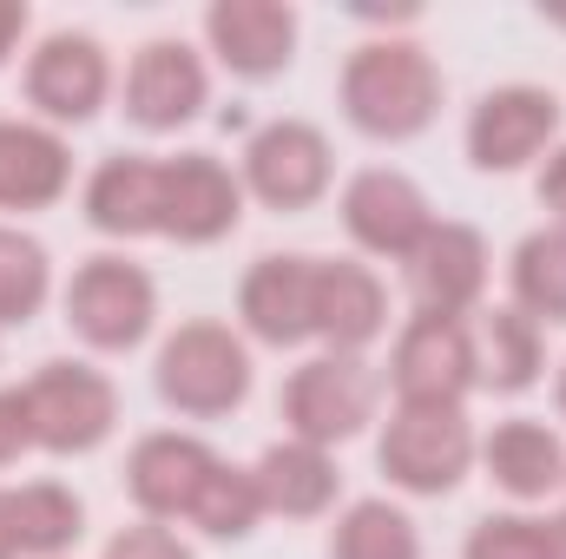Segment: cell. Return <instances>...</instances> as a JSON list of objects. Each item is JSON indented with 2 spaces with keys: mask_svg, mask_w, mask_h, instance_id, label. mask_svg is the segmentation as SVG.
Segmentation results:
<instances>
[{
  "mask_svg": "<svg viewBox=\"0 0 566 559\" xmlns=\"http://www.w3.org/2000/svg\"><path fill=\"white\" fill-rule=\"evenodd\" d=\"M441 106V73L416 40H369L343 66V113L369 139H416Z\"/></svg>",
  "mask_w": 566,
  "mask_h": 559,
  "instance_id": "6da1fadb",
  "label": "cell"
},
{
  "mask_svg": "<svg viewBox=\"0 0 566 559\" xmlns=\"http://www.w3.org/2000/svg\"><path fill=\"white\" fill-rule=\"evenodd\" d=\"M251 389V356L224 323H185L158 349V395L178 415H231Z\"/></svg>",
  "mask_w": 566,
  "mask_h": 559,
  "instance_id": "7a4b0ae2",
  "label": "cell"
},
{
  "mask_svg": "<svg viewBox=\"0 0 566 559\" xmlns=\"http://www.w3.org/2000/svg\"><path fill=\"white\" fill-rule=\"evenodd\" d=\"M27 415H33V441L46 454H86V447H99L113 434L119 395L86 362H46L27 382Z\"/></svg>",
  "mask_w": 566,
  "mask_h": 559,
  "instance_id": "3957f363",
  "label": "cell"
},
{
  "mask_svg": "<svg viewBox=\"0 0 566 559\" xmlns=\"http://www.w3.org/2000/svg\"><path fill=\"white\" fill-rule=\"evenodd\" d=\"M474 461V434L461 409H396L382 428V474L409 494H448Z\"/></svg>",
  "mask_w": 566,
  "mask_h": 559,
  "instance_id": "277c9868",
  "label": "cell"
},
{
  "mask_svg": "<svg viewBox=\"0 0 566 559\" xmlns=\"http://www.w3.org/2000/svg\"><path fill=\"white\" fill-rule=\"evenodd\" d=\"M376 409V376L356 362V356H316L290 376L283 389V421L296 428V441L310 447H329V441H349Z\"/></svg>",
  "mask_w": 566,
  "mask_h": 559,
  "instance_id": "5b68a950",
  "label": "cell"
},
{
  "mask_svg": "<svg viewBox=\"0 0 566 559\" xmlns=\"http://www.w3.org/2000/svg\"><path fill=\"white\" fill-rule=\"evenodd\" d=\"M151 277L126 257H93L80 277L66 283V323L93 342V349H133L151 329Z\"/></svg>",
  "mask_w": 566,
  "mask_h": 559,
  "instance_id": "8992f818",
  "label": "cell"
},
{
  "mask_svg": "<svg viewBox=\"0 0 566 559\" xmlns=\"http://www.w3.org/2000/svg\"><path fill=\"white\" fill-rule=\"evenodd\" d=\"M389 382L409 409H461V395L474 389V342L461 323L448 316H416L396 342Z\"/></svg>",
  "mask_w": 566,
  "mask_h": 559,
  "instance_id": "52a82bcc",
  "label": "cell"
},
{
  "mask_svg": "<svg viewBox=\"0 0 566 559\" xmlns=\"http://www.w3.org/2000/svg\"><path fill=\"white\" fill-rule=\"evenodd\" d=\"M218 474H224V461L205 441H191V434H145L133 447L126 487H133V500L151 520H191Z\"/></svg>",
  "mask_w": 566,
  "mask_h": 559,
  "instance_id": "ba28073f",
  "label": "cell"
},
{
  "mask_svg": "<svg viewBox=\"0 0 566 559\" xmlns=\"http://www.w3.org/2000/svg\"><path fill=\"white\" fill-rule=\"evenodd\" d=\"M244 178H251V191H258L264 204L303 211V204H316L323 184H329V139H323L316 126H303V119H277V126H264V133L251 139Z\"/></svg>",
  "mask_w": 566,
  "mask_h": 559,
  "instance_id": "9c48e42d",
  "label": "cell"
},
{
  "mask_svg": "<svg viewBox=\"0 0 566 559\" xmlns=\"http://www.w3.org/2000/svg\"><path fill=\"white\" fill-rule=\"evenodd\" d=\"M554 126H560V99L554 93H541V86H501L468 119V158L481 171H514V165H527L541 145L554 139Z\"/></svg>",
  "mask_w": 566,
  "mask_h": 559,
  "instance_id": "30bf717a",
  "label": "cell"
},
{
  "mask_svg": "<svg viewBox=\"0 0 566 559\" xmlns=\"http://www.w3.org/2000/svg\"><path fill=\"white\" fill-rule=\"evenodd\" d=\"M488 283V244L468 224H428V238L409 251V289L422 316H461L481 303Z\"/></svg>",
  "mask_w": 566,
  "mask_h": 559,
  "instance_id": "8fae6325",
  "label": "cell"
},
{
  "mask_svg": "<svg viewBox=\"0 0 566 559\" xmlns=\"http://www.w3.org/2000/svg\"><path fill=\"white\" fill-rule=\"evenodd\" d=\"M343 224H349V238L363 244V251H376V257H409L416 244L428 238V198L402 178V171H363V178H349V191H343Z\"/></svg>",
  "mask_w": 566,
  "mask_h": 559,
  "instance_id": "7c38bea8",
  "label": "cell"
},
{
  "mask_svg": "<svg viewBox=\"0 0 566 559\" xmlns=\"http://www.w3.org/2000/svg\"><path fill=\"white\" fill-rule=\"evenodd\" d=\"M238 211H244V191L218 158H205V151L165 158V238L211 244L238 224Z\"/></svg>",
  "mask_w": 566,
  "mask_h": 559,
  "instance_id": "4fadbf2b",
  "label": "cell"
},
{
  "mask_svg": "<svg viewBox=\"0 0 566 559\" xmlns=\"http://www.w3.org/2000/svg\"><path fill=\"white\" fill-rule=\"evenodd\" d=\"M106 53L86 33H53L40 40V53L27 60V99L46 119H93L106 99Z\"/></svg>",
  "mask_w": 566,
  "mask_h": 559,
  "instance_id": "5bb4252c",
  "label": "cell"
},
{
  "mask_svg": "<svg viewBox=\"0 0 566 559\" xmlns=\"http://www.w3.org/2000/svg\"><path fill=\"white\" fill-rule=\"evenodd\" d=\"M205 106V66L185 40H151L139 60H133V80H126V113L139 119L145 133H171L185 126L191 113Z\"/></svg>",
  "mask_w": 566,
  "mask_h": 559,
  "instance_id": "9a60e30c",
  "label": "cell"
},
{
  "mask_svg": "<svg viewBox=\"0 0 566 559\" xmlns=\"http://www.w3.org/2000/svg\"><path fill=\"white\" fill-rule=\"evenodd\" d=\"M238 309H244L251 336H264L277 349L316 336V257H264L244 277Z\"/></svg>",
  "mask_w": 566,
  "mask_h": 559,
  "instance_id": "2e32d148",
  "label": "cell"
},
{
  "mask_svg": "<svg viewBox=\"0 0 566 559\" xmlns=\"http://www.w3.org/2000/svg\"><path fill=\"white\" fill-rule=\"evenodd\" d=\"M205 33L218 46V60L244 80H264L290 66V46H296V13L277 0H218L205 13Z\"/></svg>",
  "mask_w": 566,
  "mask_h": 559,
  "instance_id": "e0dca14e",
  "label": "cell"
},
{
  "mask_svg": "<svg viewBox=\"0 0 566 559\" xmlns=\"http://www.w3.org/2000/svg\"><path fill=\"white\" fill-rule=\"evenodd\" d=\"M86 218L106 238H145L165 231V165L158 158H106L86 184Z\"/></svg>",
  "mask_w": 566,
  "mask_h": 559,
  "instance_id": "ac0fdd59",
  "label": "cell"
},
{
  "mask_svg": "<svg viewBox=\"0 0 566 559\" xmlns=\"http://www.w3.org/2000/svg\"><path fill=\"white\" fill-rule=\"evenodd\" d=\"M66 178H73V158L53 133L0 119V211H40L66 191Z\"/></svg>",
  "mask_w": 566,
  "mask_h": 559,
  "instance_id": "d6986e66",
  "label": "cell"
},
{
  "mask_svg": "<svg viewBox=\"0 0 566 559\" xmlns=\"http://www.w3.org/2000/svg\"><path fill=\"white\" fill-rule=\"evenodd\" d=\"M382 283L363 264H316V336L336 356H356L382 329Z\"/></svg>",
  "mask_w": 566,
  "mask_h": 559,
  "instance_id": "ffe728a7",
  "label": "cell"
},
{
  "mask_svg": "<svg viewBox=\"0 0 566 559\" xmlns=\"http://www.w3.org/2000/svg\"><path fill=\"white\" fill-rule=\"evenodd\" d=\"M251 481H258L264 514H283V520H310V514H323V507L336 500V467H329V454L310 447V441L271 447V454L251 467Z\"/></svg>",
  "mask_w": 566,
  "mask_h": 559,
  "instance_id": "44dd1931",
  "label": "cell"
},
{
  "mask_svg": "<svg viewBox=\"0 0 566 559\" xmlns=\"http://www.w3.org/2000/svg\"><path fill=\"white\" fill-rule=\"evenodd\" d=\"M488 474H494L514 500H541V494L560 487L566 454L541 421H501V428L488 434Z\"/></svg>",
  "mask_w": 566,
  "mask_h": 559,
  "instance_id": "7402d4cb",
  "label": "cell"
},
{
  "mask_svg": "<svg viewBox=\"0 0 566 559\" xmlns=\"http://www.w3.org/2000/svg\"><path fill=\"white\" fill-rule=\"evenodd\" d=\"M468 342H474V382H488L501 395H514L541 376V323L521 309H488Z\"/></svg>",
  "mask_w": 566,
  "mask_h": 559,
  "instance_id": "603a6c76",
  "label": "cell"
},
{
  "mask_svg": "<svg viewBox=\"0 0 566 559\" xmlns=\"http://www.w3.org/2000/svg\"><path fill=\"white\" fill-rule=\"evenodd\" d=\"M514 296H521V316L566 323V224L560 231H534L514 251Z\"/></svg>",
  "mask_w": 566,
  "mask_h": 559,
  "instance_id": "cb8c5ba5",
  "label": "cell"
},
{
  "mask_svg": "<svg viewBox=\"0 0 566 559\" xmlns=\"http://www.w3.org/2000/svg\"><path fill=\"white\" fill-rule=\"evenodd\" d=\"M329 559H422V540H416L409 514H396L389 500H356L336 520Z\"/></svg>",
  "mask_w": 566,
  "mask_h": 559,
  "instance_id": "d4e9b609",
  "label": "cell"
},
{
  "mask_svg": "<svg viewBox=\"0 0 566 559\" xmlns=\"http://www.w3.org/2000/svg\"><path fill=\"white\" fill-rule=\"evenodd\" d=\"M80 500L66 494V487H53V481H33V487H20L13 494V527H20V553H66L73 540H80Z\"/></svg>",
  "mask_w": 566,
  "mask_h": 559,
  "instance_id": "484cf974",
  "label": "cell"
},
{
  "mask_svg": "<svg viewBox=\"0 0 566 559\" xmlns=\"http://www.w3.org/2000/svg\"><path fill=\"white\" fill-rule=\"evenodd\" d=\"M46 303V251L20 231H0V323H27Z\"/></svg>",
  "mask_w": 566,
  "mask_h": 559,
  "instance_id": "4316f807",
  "label": "cell"
},
{
  "mask_svg": "<svg viewBox=\"0 0 566 559\" xmlns=\"http://www.w3.org/2000/svg\"><path fill=\"white\" fill-rule=\"evenodd\" d=\"M258 514H264L258 481H251L244 467H224V474L211 481V494L198 500L191 527H205V534H218V540H238V534H251V527H258Z\"/></svg>",
  "mask_w": 566,
  "mask_h": 559,
  "instance_id": "83f0119b",
  "label": "cell"
},
{
  "mask_svg": "<svg viewBox=\"0 0 566 559\" xmlns=\"http://www.w3.org/2000/svg\"><path fill=\"white\" fill-rule=\"evenodd\" d=\"M468 559H541V520H521V514H494L474 527Z\"/></svg>",
  "mask_w": 566,
  "mask_h": 559,
  "instance_id": "f1b7e54d",
  "label": "cell"
},
{
  "mask_svg": "<svg viewBox=\"0 0 566 559\" xmlns=\"http://www.w3.org/2000/svg\"><path fill=\"white\" fill-rule=\"evenodd\" d=\"M106 559H191V553H185L178 534H165V527H126V534L106 540Z\"/></svg>",
  "mask_w": 566,
  "mask_h": 559,
  "instance_id": "f546056e",
  "label": "cell"
},
{
  "mask_svg": "<svg viewBox=\"0 0 566 559\" xmlns=\"http://www.w3.org/2000/svg\"><path fill=\"white\" fill-rule=\"evenodd\" d=\"M33 447V415H27V389H7L0 395V467L20 461Z\"/></svg>",
  "mask_w": 566,
  "mask_h": 559,
  "instance_id": "4dcf8cb0",
  "label": "cell"
},
{
  "mask_svg": "<svg viewBox=\"0 0 566 559\" xmlns=\"http://www.w3.org/2000/svg\"><path fill=\"white\" fill-rule=\"evenodd\" d=\"M541 204L566 218V145L554 151V158H547V171H541Z\"/></svg>",
  "mask_w": 566,
  "mask_h": 559,
  "instance_id": "1f68e13d",
  "label": "cell"
},
{
  "mask_svg": "<svg viewBox=\"0 0 566 559\" xmlns=\"http://www.w3.org/2000/svg\"><path fill=\"white\" fill-rule=\"evenodd\" d=\"M0 559H20V527H13V494L0 487Z\"/></svg>",
  "mask_w": 566,
  "mask_h": 559,
  "instance_id": "d6a6232c",
  "label": "cell"
},
{
  "mask_svg": "<svg viewBox=\"0 0 566 559\" xmlns=\"http://www.w3.org/2000/svg\"><path fill=\"white\" fill-rule=\"evenodd\" d=\"M20 27H27V7H13V0H0V60L13 53V40H20Z\"/></svg>",
  "mask_w": 566,
  "mask_h": 559,
  "instance_id": "836d02e7",
  "label": "cell"
},
{
  "mask_svg": "<svg viewBox=\"0 0 566 559\" xmlns=\"http://www.w3.org/2000/svg\"><path fill=\"white\" fill-rule=\"evenodd\" d=\"M541 559H566V514L560 520H541Z\"/></svg>",
  "mask_w": 566,
  "mask_h": 559,
  "instance_id": "e575fe53",
  "label": "cell"
},
{
  "mask_svg": "<svg viewBox=\"0 0 566 559\" xmlns=\"http://www.w3.org/2000/svg\"><path fill=\"white\" fill-rule=\"evenodd\" d=\"M560 409H566V369H560Z\"/></svg>",
  "mask_w": 566,
  "mask_h": 559,
  "instance_id": "d590c367",
  "label": "cell"
}]
</instances>
